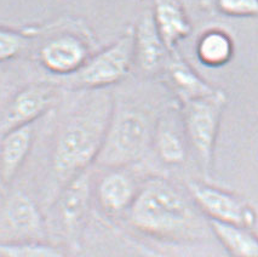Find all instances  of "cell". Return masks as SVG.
I'll return each mask as SVG.
<instances>
[{"label":"cell","instance_id":"6da1fadb","mask_svg":"<svg viewBox=\"0 0 258 257\" xmlns=\"http://www.w3.org/2000/svg\"><path fill=\"white\" fill-rule=\"evenodd\" d=\"M112 116L109 97L101 95L68 119L53 149L52 170L57 181L68 183L96 160Z\"/></svg>","mask_w":258,"mask_h":257},{"label":"cell","instance_id":"7a4b0ae2","mask_svg":"<svg viewBox=\"0 0 258 257\" xmlns=\"http://www.w3.org/2000/svg\"><path fill=\"white\" fill-rule=\"evenodd\" d=\"M128 220L139 231L157 237H184L198 228V217L187 199L163 181L149 182L136 194Z\"/></svg>","mask_w":258,"mask_h":257},{"label":"cell","instance_id":"3957f363","mask_svg":"<svg viewBox=\"0 0 258 257\" xmlns=\"http://www.w3.org/2000/svg\"><path fill=\"white\" fill-rule=\"evenodd\" d=\"M151 142L147 118L136 110H122L110 119L96 163L106 167H120L135 163L146 153Z\"/></svg>","mask_w":258,"mask_h":257},{"label":"cell","instance_id":"277c9868","mask_svg":"<svg viewBox=\"0 0 258 257\" xmlns=\"http://www.w3.org/2000/svg\"><path fill=\"white\" fill-rule=\"evenodd\" d=\"M222 104V98L212 95L189 101L185 108L184 121L189 142L206 172L212 163Z\"/></svg>","mask_w":258,"mask_h":257},{"label":"cell","instance_id":"5b68a950","mask_svg":"<svg viewBox=\"0 0 258 257\" xmlns=\"http://www.w3.org/2000/svg\"><path fill=\"white\" fill-rule=\"evenodd\" d=\"M135 52V39L125 35L73 73L72 79L85 88H102L125 77Z\"/></svg>","mask_w":258,"mask_h":257},{"label":"cell","instance_id":"8992f818","mask_svg":"<svg viewBox=\"0 0 258 257\" xmlns=\"http://www.w3.org/2000/svg\"><path fill=\"white\" fill-rule=\"evenodd\" d=\"M45 222L34 200L22 192L11 194L0 210V241L43 240Z\"/></svg>","mask_w":258,"mask_h":257},{"label":"cell","instance_id":"52a82bcc","mask_svg":"<svg viewBox=\"0 0 258 257\" xmlns=\"http://www.w3.org/2000/svg\"><path fill=\"white\" fill-rule=\"evenodd\" d=\"M188 188L194 202L210 221L245 228L253 223V212L233 194L197 182L189 183Z\"/></svg>","mask_w":258,"mask_h":257},{"label":"cell","instance_id":"ba28073f","mask_svg":"<svg viewBox=\"0 0 258 257\" xmlns=\"http://www.w3.org/2000/svg\"><path fill=\"white\" fill-rule=\"evenodd\" d=\"M91 176L88 169L64 184L58 199V219L68 237H76L89 211Z\"/></svg>","mask_w":258,"mask_h":257},{"label":"cell","instance_id":"9c48e42d","mask_svg":"<svg viewBox=\"0 0 258 257\" xmlns=\"http://www.w3.org/2000/svg\"><path fill=\"white\" fill-rule=\"evenodd\" d=\"M53 97L50 86L33 84L22 89L10 103L2 124V133L21 125L33 124L46 112Z\"/></svg>","mask_w":258,"mask_h":257},{"label":"cell","instance_id":"30bf717a","mask_svg":"<svg viewBox=\"0 0 258 257\" xmlns=\"http://www.w3.org/2000/svg\"><path fill=\"white\" fill-rule=\"evenodd\" d=\"M33 124L21 125L3 134L0 141V180L5 186L15 180L32 148Z\"/></svg>","mask_w":258,"mask_h":257},{"label":"cell","instance_id":"8fae6325","mask_svg":"<svg viewBox=\"0 0 258 257\" xmlns=\"http://www.w3.org/2000/svg\"><path fill=\"white\" fill-rule=\"evenodd\" d=\"M86 49L73 37L51 40L40 51V61L45 68L58 74L76 73L85 65Z\"/></svg>","mask_w":258,"mask_h":257},{"label":"cell","instance_id":"7c38bea8","mask_svg":"<svg viewBox=\"0 0 258 257\" xmlns=\"http://www.w3.org/2000/svg\"><path fill=\"white\" fill-rule=\"evenodd\" d=\"M97 194L103 210L114 215L128 210L137 193L131 178L122 172L115 171L103 177Z\"/></svg>","mask_w":258,"mask_h":257},{"label":"cell","instance_id":"4fadbf2b","mask_svg":"<svg viewBox=\"0 0 258 257\" xmlns=\"http://www.w3.org/2000/svg\"><path fill=\"white\" fill-rule=\"evenodd\" d=\"M134 39L141 67L148 72L157 70L164 59V43L154 21L149 17L143 20Z\"/></svg>","mask_w":258,"mask_h":257},{"label":"cell","instance_id":"5bb4252c","mask_svg":"<svg viewBox=\"0 0 258 257\" xmlns=\"http://www.w3.org/2000/svg\"><path fill=\"white\" fill-rule=\"evenodd\" d=\"M210 229L234 257H258V238L247 228L209 221Z\"/></svg>","mask_w":258,"mask_h":257},{"label":"cell","instance_id":"9a60e30c","mask_svg":"<svg viewBox=\"0 0 258 257\" xmlns=\"http://www.w3.org/2000/svg\"><path fill=\"white\" fill-rule=\"evenodd\" d=\"M157 28L164 45L169 49L178 39L185 37L190 32V27L179 9L169 2H160L158 4Z\"/></svg>","mask_w":258,"mask_h":257},{"label":"cell","instance_id":"2e32d148","mask_svg":"<svg viewBox=\"0 0 258 257\" xmlns=\"http://www.w3.org/2000/svg\"><path fill=\"white\" fill-rule=\"evenodd\" d=\"M170 74L176 88L178 89L179 95L188 98L189 101L214 95L212 89L206 85L181 59H176L171 63Z\"/></svg>","mask_w":258,"mask_h":257},{"label":"cell","instance_id":"e0dca14e","mask_svg":"<svg viewBox=\"0 0 258 257\" xmlns=\"http://www.w3.org/2000/svg\"><path fill=\"white\" fill-rule=\"evenodd\" d=\"M0 257H64L56 246L43 240L0 241Z\"/></svg>","mask_w":258,"mask_h":257},{"label":"cell","instance_id":"ac0fdd59","mask_svg":"<svg viewBox=\"0 0 258 257\" xmlns=\"http://www.w3.org/2000/svg\"><path fill=\"white\" fill-rule=\"evenodd\" d=\"M232 44L226 35L220 32H212L205 35L198 47V55L203 62L210 66L224 63L230 57Z\"/></svg>","mask_w":258,"mask_h":257},{"label":"cell","instance_id":"d6986e66","mask_svg":"<svg viewBox=\"0 0 258 257\" xmlns=\"http://www.w3.org/2000/svg\"><path fill=\"white\" fill-rule=\"evenodd\" d=\"M158 151L161 159L169 164H179L184 160L185 148L181 137L173 130L164 127L158 134Z\"/></svg>","mask_w":258,"mask_h":257},{"label":"cell","instance_id":"ffe728a7","mask_svg":"<svg viewBox=\"0 0 258 257\" xmlns=\"http://www.w3.org/2000/svg\"><path fill=\"white\" fill-rule=\"evenodd\" d=\"M23 40L16 33L0 29V62L14 58L21 51Z\"/></svg>","mask_w":258,"mask_h":257},{"label":"cell","instance_id":"44dd1931","mask_svg":"<svg viewBox=\"0 0 258 257\" xmlns=\"http://www.w3.org/2000/svg\"><path fill=\"white\" fill-rule=\"evenodd\" d=\"M224 13L236 16H250L258 14V0H220Z\"/></svg>","mask_w":258,"mask_h":257}]
</instances>
